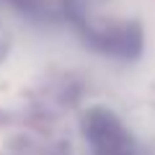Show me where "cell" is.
I'll use <instances>...</instances> for the list:
<instances>
[{
  "label": "cell",
  "instance_id": "7a4b0ae2",
  "mask_svg": "<svg viewBox=\"0 0 155 155\" xmlns=\"http://www.w3.org/2000/svg\"><path fill=\"white\" fill-rule=\"evenodd\" d=\"M16 3H21L23 8H31V11H36V8L41 5V3H44V0H16Z\"/></svg>",
  "mask_w": 155,
  "mask_h": 155
},
{
  "label": "cell",
  "instance_id": "6da1fadb",
  "mask_svg": "<svg viewBox=\"0 0 155 155\" xmlns=\"http://www.w3.org/2000/svg\"><path fill=\"white\" fill-rule=\"evenodd\" d=\"M83 137L93 155H137L132 132L106 106H91L83 114Z\"/></svg>",
  "mask_w": 155,
  "mask_h": 155
},
{
  "label": "cell",
  "instance_id": "3957f363",
  "mask_svg": "<svg viewBox=\"0 0 155 155\" xmlns=\"http://www.w3.org/2000/svg\"><path fill=\"white\" fill-rule=\"evenodd\" d=\"M0 54H3V44H0Z\"/></svg>",
  "mask_w": 155,
  "mask_h": 155
}]
</instances>
